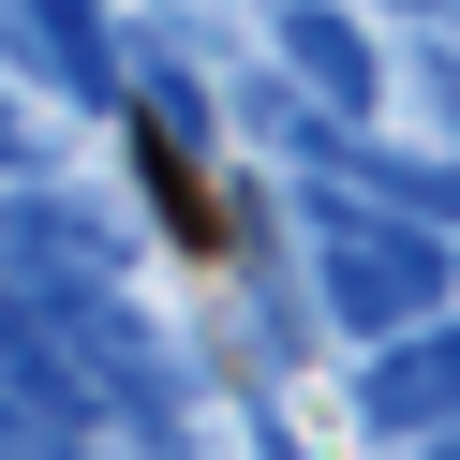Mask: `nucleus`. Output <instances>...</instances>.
<instances>
[{"instance_id":"obj_2","label":"nucleus","mask_w":460,"mask_h":460,"mask_svg":"<svg viewBox=\"0 0 460 460\" xmlns=\"http://www.w3.org/2000/svg\"><path fill=\"white\" fill-rule=\"evenodd\" d=\"M31 15L75 45V90H104V31H90V0H31Z\"/></svg>"},{"instance_id":"obj_1","label":"nucleus","mask_w":460,"mask_h":460,"mask_svg":"<svg viewBox=\"0 0 460 460\" xmlns=\"http://www.w3.org/2000/svg\"><path fill=\"white\" fill-rule=\"evenodd\" d=\"M297 60H312V90H341V104L371 90V60H357V31H341V15H297Z\"/></svg>"}]
</instances>
